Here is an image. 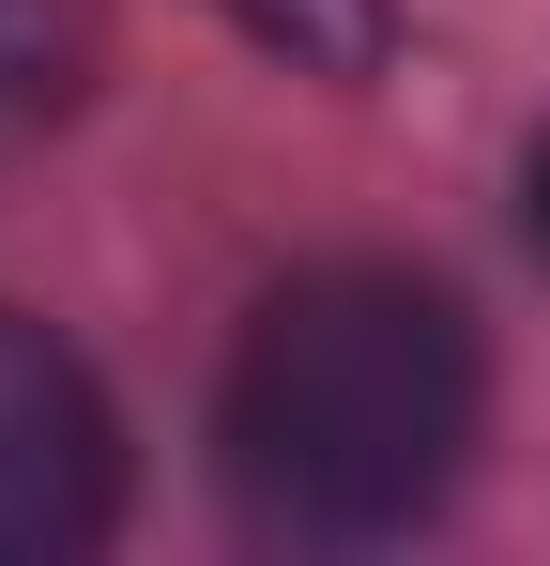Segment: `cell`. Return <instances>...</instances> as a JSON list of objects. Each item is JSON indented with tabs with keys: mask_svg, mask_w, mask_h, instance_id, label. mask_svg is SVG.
<instances>
[{
	"mask_svg": "<svg viewBox=\"0 0 550 566\" xmlns=\"http://www.w3.org/2000/svg\"><path fill=\"white\" fill-rule=\"evenodd\" d=\"M77 62H92V0H0V138L77 93Z\"/></svg>",
	"mask_w": 550,
	"mask_h": 566,
	"instance_id": "277c9868",
	"label": "cell"
},
{
	"mask_svg": "<svg viewBox=\"0 0 550 566\" xmlns=\"http://www.w3.org/2000/svg\"><path fill=\"white\" fill-rule=\"evenodd\" d=\"M123 505V444H107V398L92 368L0 306V566H62L107 536Z\"/></svg>",
	"mask_w": 550,
	"mask_h": 566,
	"instance_id": "7a4b0ae2",
	"label": "cell"
},
{
	"mask_svg": "<svg viewBox=\"0 0 550 566\" xmlns=\"http://www.w3.org/2000/svg\"><path fill=\"white\" fill-rule=\"evenodd\" d=\"M474 322L458 291L398 276V261H321V276L261 291L230 398H214V460L245 490L261 536H413L474 460Z\"/></svg>",
	"mask_w": 550,
	"mask_h": 566,
	"instance_id": "6da1fadb",
	"label": "cell"
},
{
	"mask_svg": "<svg viewBox=\"0 0 550 566\" xmlns=\"http://www.w3.org/2000/svg\"><path fill=\"white\" fill-rule=\"evenodd\" d=\"M520 199H536V245H550V154H536V185H520Z\"/></svg>",
	"mask_w": 550,
	"mask_h": 566,
	"instance_id": "5b68a950",
	"label": "cell"
},
{
	"mask_svg": "<svg viewBox=\"0 0 550 566\" xmlns=\"http://www.w3.org/2000/svg\"><path fill=\"white\" fill-rule=\"evenodd\" d=\"M230 15L290 77H382V46H398V0H230Z\"/></svg>",
	"mask_w": 550,
	"mask_h": 566,
	"instance_id": "3957f363",
	"label": "cell"
}]
</instances>
